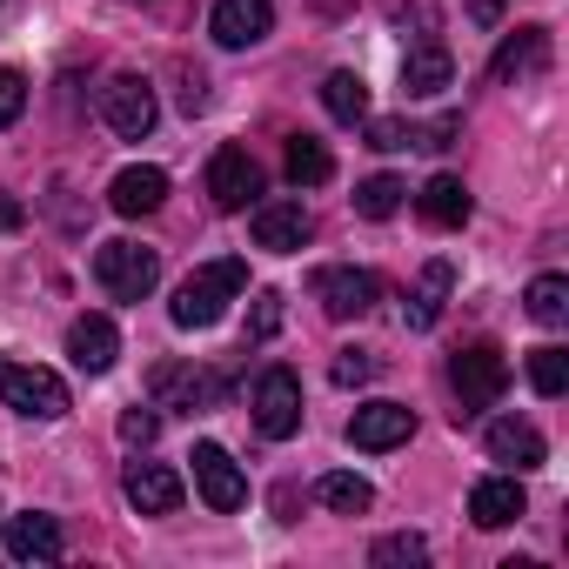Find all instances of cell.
I'll use <instances>...</instances> for the list:
<instances>
[{
    "label": "cell",
    "instance_id": "1",
    "mask_svg": "<svg viewBox=\"0 0 569 569\" xmlns=\"http://www.w3.org/2000/svg\"><path fill=\"white\" fill-rule=\"evenodd\" d=\"M241 289H248V261H234V254H221V261H201V268L181 281V289H174L168 316H174V329H214Z\"/></svg>",
    "mask_w": 569,
    "mask_h": 569
},
{
    "label": "cell",
    "instance_id": "2",
    "mask_svg": "<svg viewBox=\"0 0 569 569\" xmlns=\"http://www.w3.org/2000/svg\"><path fill=\"white\" fill-rule=\"evenodd\" d=\"M0 402H8L14 416L28 422H61L68 416V382L41 362H14V356H0Z\"/></svg>",
    "mask_w": 569,
    "mask_h": 569
},
{
    "label": "cell",
    "instance_id": "3",
    "mask_svg": "<svg viewBox=\"0 0 569 569\" xmlns=\"http://www.w3.org/2000/svg\"><path fill=\"white\" fill-rule=\"evenodd\" d=\"M449 382H456V422L462 416H482V409H496L502 402V389H509V356L496 349V342H476V349H456V362H449Z\"/></svg>",
    "mask_w": 569,
    "mask_h": 569
},
{
    "label": "cell",
    "instance_id": "4",
    "mask_svg": "<svg viewBox=\"0 0 569 569\" xmlns=\"http://www.w3.org/2000/svg\"><path fill=\"white\" fill-rule=\"evenodd\" d=\"M94 281L114 302H141V296H154V281H161V254L141 248V241H101L94 248Z\"/></svg>",
    "mask_w": 569,
    "mask_h": 569
},
{
    "label": "cell",
    "instance_id": "5",
    "mask_svg": "<svg viewBox=\"0 0 569 569\" xmlns=\"http://www.w3.org/2000/svg\"><path fill=\"white\" fill-rule=\"evenodd\" d=\"M254 429L268 436V442H289L296 429H302V382H296V369H261V382H254Z\"/></svg>",
    "mask_w": 569,
    "mask_h": 569
},
{
    "label": "cell",
    "instance_id": "6",
    "mask_svg": "<svg viewBox=\"0 0 569 569\" xmlns=\"http://www.w3.org/2000/svg\"><path fill=\"white\" fill-rule=\"evenodd\" d=\"M101 121H108L121 141H141V134H154L161 101H154V88H148L141 74H114V81L101 88Z\"/></svg>",
    "mask_w": 569,
    "mask_h": 569
},
{
    "label": "cell",
    "instance_id": "7",
    "mask_svg": "<svg viewBox=\"0 0 569 569\" xmlns=\"http://www.w3.org/2000/svg\"><path fill=\"white\" fill-rule=\"evenodd\" d=\"M194 489H201V502L214 509V516H234L241 502H248V476L234 469V456L221 449V442H194Z\"/></svg>",
    "mask_w": 569,
    "mask_h": 569
},
{
    "label": "cell",
    "instance_id": "8",
    "mask_svg": "<svg viewBox=\"0 0 569 569\" xmlns=\"http://www.w3.org/2000/svg\"><path fill=\"white\" fill-rule=\"evenodd\" d=\"M148 389H154V402H161V409H188V416H194V409H214V402L228 396V376H214V369H181V362H161Z\"/></svg>",
    "mask_w": 569,
    "mask_h": 569
},
{
    "label": "cell",
    "instance_id": "9",
    "mask_svg": "<svg viewBox=\"0 0 569 569\" xmlns=\"http://www.w3.org/2000/svg\"><path fill=\"white\" fill-rule=\"evenodd\" d=\"M316 302L336 316V322H356V316H369L376 309V274L369 268H316Z\"/></svg>",
    "mask_w": 569,
    "mask_h": 569
},
{
    "label": "cell",
    "instance_id": "10",
    "mask_svg": "<svg viewBox=\"0 0 569 569\" xmlns=\"http://www.w3.org/2000/svg\"><path fill=\"white\" fill-rule=\"evenodd\" d=\"M409 436H416V409H402V402H362V409L349 416V442L369 449V456L402 449Z\"/></svg>",
    "mask_w": 569,
    "mask_h": 569
},
{
    "label": "cell",
    "instance_id": "11",
    "mask_svg": "<svg viewBox=\"0 0 569 569\" xmlns=\"http://www.w3.org/2000/svg\"><path fill=\"white\" fill-rule=\"evenodd\" d=\"M208 194H214V208H248L254 194H261V168H254V154L248 148H214V161H208Z\"/></svg>",
    "mask_w": 569,
    "mask_h": 569
},
{
    "label": "cell",
    "instance_id": "12",
    "mask_svg": "<svg viewBox=\"0 0 569 569\" xmlns=\"http://www.w3.org/2000/svg\"><path fill=\"white\" fill-rule=\"evenodd\" d=\"M254 248H268V254H296L302 241H309V208L302 201H254Z\"/></svg>",
    "mask_w": 569,
    "mask_h": 569
},
{
    "label": "cell",
    "instance_id": "13",
    "mask_svg": "<svg viewBox=\"0 0 569 569\" xmlns=\"http://www.w3.org/2000/svg\"><path fill=\"white\" fill-rule=\"evenodd\" d=\"M268 28H274L268 0H214V14H208V34L221 48H254V41H268Z\"/></svg>",
    "mask_w": 569,
    "mask_h": 569
},
{
    "label": "cell",
    "instance_id": "14",
    "mask_svg": "<svg viewBox=\"0 0 569 569\" xmlns=\"http://www.w3.org/2000/svg\"><path fill=\"white\" fill-rule=\"evenodd\" d=\"M0 549H8V562H61L68 536H61L54 516H14L8 536H0Z\"/></svg>",
    "mask_w": 569,
    "mask_h": 569
},
{
    "label": "cell",
    "instance_id": "15",
    "mask_svg": "<svg viewBox=\"0 0 569 569\" xmlns=\"http://www.w3.org/2000/svg\"><path fill=\"white\" fill-rule=\"evenodd\" d=\"M121 489H128V502H134L141 516H174V509H181V476H174L168 462H128Z\"/></svg>",
    "mask_w": 569,
    "mask_h": 569
},
{
    "label": "cell",
    "instance_id": "16",
    "mask_svg": "<svg viewBox=\"0 0 569 569\" xmlns=\"http://www.w3.org/2000/svg\"><path fill=\"white\" fill-rule=\"evenodd\" d=\"M68 356H74L81 376H108L114 356H121V329H114L108 316H81V322L68 329Z\"/></svg>",
    "mask_w": 569,
    "mask_h": 569
},
{
    "label": "cell",
    "instance_id": "17",
    "mask_svg": "<svg viewBox=\"0 0 569 569\" xmlns=\"http://www.w3.org/2000/svg\"><path fill=\"white\" fill-rule=\"evenodd\" d=\"M549 68V28H516L502 34L496 61H489V81H522V74H542Z\"/></svg>",
    "mask_w": 569,
    "mask_h": 569
},
{
    "label": "cell",
    "instance_id": "18",
    "mask_svg": "<svg viewBox=\"0 0 569 569\" xmlns=\"http://www.w3.org/2000/svg\"><path fill=\"white\" fill-rule=\"evenodd\" d=\"M489 456L496 462H509V469H542L549 462V442H542V429L536 422H516V416H502V422H489Z\"/></svg>",
    "mask_w": 569,
    "mask_h": 569
},
{
    "label": "cell",
    "instance_id": "19",
    "mask_svg": "<svg viewBox=\"0 0 569 569\" xmlns=\"http://www.w3.org/2000/svg\"><path fill=\"white\" fill-rule=\"evenodd\" d=\"M522 509H529V496H522L516 476H482V482L469 489V516H476V529H509Z\"/></svg>",
    "mask_w": 569,
    "mask_h": 569
},
{
    "label": "cell",
    "instance_id": "20",
    "mask_svg": "<svg viewBox=\"0 0 569 569\" xmlns=\"http://www.w3.org/2000/svg\"><path fill=\"white\" fill-rule=\"evenodd\" d=\"M161 201H168V174H161V168H121L114 188H108V208L128 214V221H134V214H154Z\"/></svg>",
    "mask_w": 569,
    "mask_h": 569
},
{
    "label": "cell",
    "instance_id": "21",
    "mask_svg": "<svg viewBox=\"0 0 569 569\" xmlns=\"http://www.w3.org/2000/svg\"><path fill=\"white\" fill-rule=\"evenodd\" d=\"M449 289H456V261H442V254H436V261L422 268V281H416V296H409L402 322H409V329H436V322H442Z\"/></svg>",
    "mask_w": 569,
    "mask_h": 569
},
{
    "label": "cell",
    "instance_id": "22",
    "mask_svg": "<svg viewBox=\"0 0 569 569\" xmlns=\"http://www.w3.org/2000/svg\"><path fill=\"white\" fill-rule=\"evenodd\" d=\"M449 81H456V61H449V48H442V41L409 48V61H402V88H409V94H422V101H429V94H442Z\"/></svg>",
    "mask_w": 569,
    "mask_h": 569
},
{
    "label": "cell",
    "instance_id": "23",
    "mask_svg": "<svg viewBox=\"0 0 569 569\" xmlns=\"http://www.w3.org/2000/svg\"><path fill=\"white\" fill-rule=\"evenodd\" d=\"M416 208H422V221H436V228H462L476 201H469V188H462L456 174H436V181L416 194Z\"/></svg>",
    "mask_w": 569,
    "mask_h": 569
},
{
    "label": "cell",
    "instance_id": "24",
    "mask_svg": "<svg viewBox=\"0 0 569 569\" xmlns=\"http://www.w3.org/2000/svg\"><path fill=\"white\" fill-rule=\"evenodd\" d=\"M322 108H329L336 121H349V128L369 121V81H362L356 68H336V74L322 81Z\"/></svg>",
    "mask_w": 569,
    "mask_h": 569
},
{
    "label": "cell",
    "instance_id": "25",
    "mask_svg": "<svg viewBox=\"0 0 569 569\" xmlns=\"http://www.w3.org/2000/svg\"><path fill=\"white\" fill-rule=\"evenodd\" d=\"M329 174H336V154H329L316 134H296V141H289V181H296V188H322Z\"/></svg>",
    "mask_w": 569,
    "mask_h": 569
},
{
    "label": "cell",
    "instance_id": "26",
    "mask_svg": "<svg viewBox=\"0 0 569 569\" xmlns=\"http://www.w3.org/2000/svg\"><path fill=\"white\" fill-rule=\"evenodd\" d=\"M316 496L336 509V516H369V502H376V489L362 482V476H349V469H336V476H322L316 482Z\"/></svg>",
    "mask_w": 569,
    "mask_h": 569
},
{
    "label": "cell",
    "instance_id": "27",
    "mask_svg": "<svg viewBox=\"0 0 569 569\" xmlns=\"http://www.w3.org/2000/svg\"><path fill=\"white\" fill-rule=\"evenodd\" d=\"M522 302H529V316H536L542 329H556V322H569V281H562V274H536Z\"/></svg>",
    "mask_w": 569,
    "mask_h": 569
},
{
    "label": "cell",
    "instance_id": "28",
    "mask_svg": "<svg viewBox=\"0 0 569 569\" xmlns=\"http://www.w3.org/2000/svg\"><path fill=\"white\" fill-rule=\"evenodd\" d=\"M529 389L556 402V396L569 389V349H556V342H542V349H529Z\"/></svg>",
    "mask_w": 569,
    "mask_h": 569
},
{
    "label": "cell",
    "instance_id": "29",
    "mask_svg": "<svg viewBox=\"0 0 569 569\" xmlns=\"http://www.w3.org/2000/svg\"><path fill=\"white\" fill-rule=\"evenodd\" d=\"M402 194H409V188H402L396 174H369V181L356 188V214H369V221H389V214L402 208Z\"/></svg>",
    "mask_w": 569,
    "mask_h": 569
},
{
    "label": "cell",
    "instance_id": "30",
    "mask_svg": "<svg viewBox=\"0 0 569 569\" xmlns=\"http://www.w3.org/2000/svg\"><path fill=\"white\" fill-rule=\"evenodd\" d=\"M422 556H429V542H422L416 529H396V536H382V542L369 549V562H376V569H416Z\"/></svg>",
    "mask_w": 569,
    "mask_h": 569
},
{
    "label": "cell",
    "instance_id": "31",
    "mask_svg": "<svg viewBox=\"0 0 569 569\" xmlns=\"http://www.w3.org/2000/svg\"><path fill=\"white\" fill-rule=\"evenodd\" d=\"M376 369H382V362H376L369 349H342L329 376H336V389H362V382H376Z\"/></svg>",
    "mask_w": 569,
    "mask_h": 569
},
{
    "label": "cell",
    "instance_id": "32",
    "mask_svg": "<svg viewBox=\"0 0 569 569\" xmlns=\"http://www.w3.org/2000/svg\"><path fill=\"white\" fill-rule=\"evenodd\" d=\"M28 114V74L21 68H0V128H14Z\"/></svg>",
    "mask_w": 569,
    "mask_h": 569
},
{
    "label": "cell",
    "instance_id": "33",
    "mask_svg": "<svg viewBox=\"0 0 569 569\" xmlns=\"http://www.w3.org/2000/svg\"><path fill=\"white\" fill-rule=\"evenodd\" d=\"M369 148H382V154L416 148V128H409V121H396V114H382V121H369Z\"/></svg>",
    "mask_w": 569,
    "mask_h": 569
},
{
    "label": "cell",
    "instance_id": "34",
    "mask_svg": "<svg viewBox=\"0 0 569 569\" xmlns=\"http://www.w3.org/2000/svg\"><path fill=\"white\" fill-rule=\"evenodd\" d=\"M274 329H281V296L261 289V296H254V316H248V342H268Z\"/></svg>",
    "mask_w": 569,
    "mask_h": 569
},
{
    "label": "cell",
    "instance_id": "35",
    "mask_svg": "<svg viewBox=\"0 0 569 569\" xmlns=\"http://www.w3.org/2000/svg\"><path fill=\"white\" fill-rule=\"evenodd\" d=\"M154 436H161V416H154V409H128V416H121V442H128V449H148Z\"/></svg>",
    "mask_w": 569,
    "mask_h": 569
},
{
    "label": "cell",
    "instance_id": "36",
    "mask_svg": "<svg viewBox=\"0 0 569 569\" xmlns=\"http://www.w3.org/2000/svg\"><path fill=\"white\" fill-rule=\"evenodd\" d=\"M181 108H188V114L208 108V81H201V74H181Z\"/></svg>",
    "mask_w": 569,
    "mask_h": 569
},
{
    "label": "cell",
    "instance_id": "37",
    "mask_svg": "<svg viewBox=\"0 0 569 569\" xmlns=\"http://www.w3.org/2000/svg\"><path fill=\"white\" fill-rule=\"evenodd\" d=\"M28 214H21V201H0V234H8V228H21Z\"/></svg>",
    "mask_w": 569,
    "mask_h": 569
}]
</instances>
